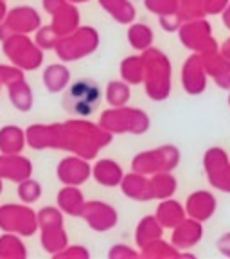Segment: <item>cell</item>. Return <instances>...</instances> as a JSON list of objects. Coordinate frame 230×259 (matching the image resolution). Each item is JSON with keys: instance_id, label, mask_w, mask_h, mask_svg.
<instances>
[{"instance_id": "obj_1", "label": "cell", "mask_w": 230, "mask_h": 259, "mask_svg": "<svg viewBox=\"0 0 230 259\" xmlns=\"http://www.w3.org/2000/svg\"><path fill=\"white\" fill-rule=\"evenodd\" d=\"M99 97H101V92H99V89H97L94 81L81 79L77 83H74L69 92L70 108L76 113H79V115H88L97 106Z\"/></svg>"}]
</instances>
